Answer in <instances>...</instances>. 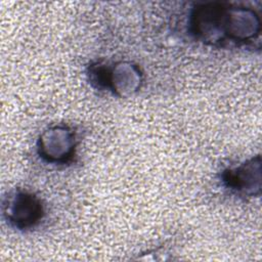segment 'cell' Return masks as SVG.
Wrapping results in <instances>:
<instances>
[{
	"mask_svg": "<svg viewBox=\"0 0 262 262\" xmlns=\"http://www.w3.org/2000/svg\"><path fill=\"white\" fill-rule=\"evenodd\" d=\"M222 185L241 198L259 196L261 192V158L252 157L235 166L225 168L220 175Z\"/></svg>",
	"mask_w": 262,
	"mask_h": 262,
	"instance_id": "cell-6",
	"label": "cell"
},
{
	"mask_svg": "<svg viewBox=\"0 0 262 262\" xmlns=\"http://www.w3.org/2000/svg\"><path fill=\"white\" fill-rule=\"evenodd\" d=\"M86 73L93 88L121 98L135 94L143 83L141 69L128 60L94 61L88 66Z\"/></svg>",
	"mask_w": 262,
	"mask_h": 262,
	"instance_id": "cell-1",
	"label": "cell"
},
{
	"mask_svg": "<svg viewBox=\"0 0 262 262\" xmlns=\"http://www.w3.org/2000/svg\"><path fill=\"white\" fill-rule=\"evenodd\" d=\"M261 17L251 6L227 2L226 41L227 46H246L260 37Z\"/></svg>",
	"mask_w": 262,
	"mask_h": 262,
	"instance_id": "cell-5",
	"label": "cell"
},
{
	"mask_svg": "<svg viewBox=\"0 0 262 262\" xmlns=\"http://www.w3.org/2000/svg\"><path fill=\"white\" fill-rule=\"evenodd\" d=\"M226 3L195 2L187 15V33L195 41L212 47H225Z\"/></svg>",
	"mask_w": 262,
	"mask_h": 262,
	"instance_id": "cell-2",
	"label": "cell"
},
{
	"mask_svg": "<svg viewBox=\"0 0 262 262\" xmlns=\"http://www.w3.org/2000/svg\"><path fill=\"white\" fill-rule=\"evenodd\" d=\"M2 215L11 228L26 231L35 228L43 220L45 207L33 191L14 188L3 198Z\"/></svg>",
	"mask_w": 262,
	"mask_h": 262,
	"instance_id": "cell-3",
	"label": "cell"
},
{
	"mask_svg": "<svg viewBox=\"0 0 262 262\" xmlns=\"http://www.w3.org/2000/svg\"><path fill=\"white\" fill-rule=\"evenodd\" d=\"M78 143L77 132L71 126L55 124L40 133L36 149L43 162L54 166H63L73 162Z\"/></svg>",
	"mask_w": 262,
	"mask_h": 262,
	"instance_id": "cell-4",
	"label": "cell"
}]
</instances>
